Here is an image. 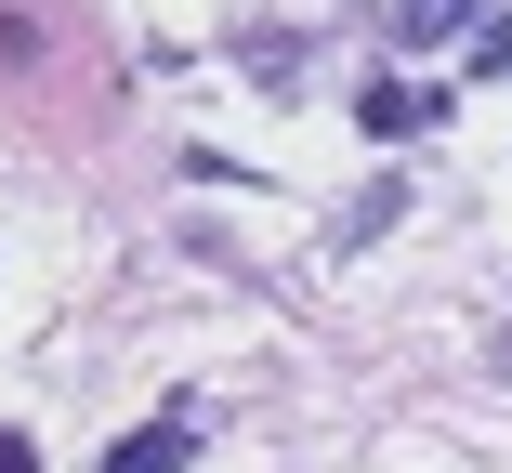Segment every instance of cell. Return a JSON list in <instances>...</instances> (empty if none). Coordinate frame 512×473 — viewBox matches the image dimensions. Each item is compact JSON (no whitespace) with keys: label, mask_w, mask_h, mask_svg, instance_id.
<instances>
[{"label":"cell","mask_w":512,"mask_h":473,"mask_svg":"<svg viewBox=\"0 0 512 473\" xmlns=\"http://www.w3.org/2000/svg\"><path fill=\"white\" fill-rule=\"evenodd\" d=\"M0 473H40V447H27V434H14V421H0Z\"/></svg>","instance_id":"4"},{"label":"cell","mask_w":512,"mask_h":473,"mask_svg":"<svg viewBox=\"0 0 512 473\" xmlns=\"http://www.w3.org/2000/svg\"><path fill=\"white\" fill-rule=\"evenodd\" d=\"M184 447H197V434H184V421H158V434H119L92 473H184Z\"/></svg>","instance_id":"3"},{"label":"cell","mask_w":512,"mask_h":473,"mask_svg":"<svg viewBox=\"0 0 512 473\" xmlns=\"http://www.w3.org/2000/svg\"><path fill=\"white\" fill-rule=\"evenodd\" d=\"M434 106H447V92H421V79H368V92H355V119H368L381 145H394V132H421Z\"/></svg>","instance_id":"2"},{"label":"cell","mask_w":512,"mask_h":473,"mask_svg":"<svg viewBox=\"0 0 512 473\" xmlns=\"http://www.w3.org/2000/svg\"><path fill=\"white\" fill-rule=\"evenodd\" d=\"M473 14H486V0H368V27H381V40H460Z\"/></svg>","instance_id":"1"}]
</instances>
